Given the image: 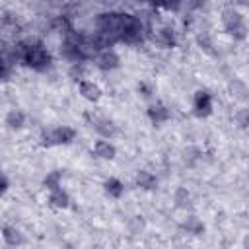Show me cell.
Masks as SVG:
<instances>
[{
  "instance_id": "ba28073f",
  "label": "cell",
  "mask_w": 249,
  "mask_h": 249,
  "mask_svg": "<svg viewBox=\"0 0 249 249\" xmlns=\"http://www.w3.org/2000/svg\"><path fill=\"white\" fill-rule=\"evenodd\" d=\"M93 156L95 158H99V160H115V156H117V148H115V144L113 142H109V138H101V140H95V144H93Z\"/></svg>"
},
{
  "instance_id": "603a6c76",
  "label": "cell",
  "mask_w": 249,
  "mask_h": 249,
  "mask_svg": "<svg viewBox=\"0 0 249 249\" xmlns=\"http://www.w3.org/2000/svg\"><path fill=\"white\" fill-rule=\"evenodd\" d=\"M231 91H233L231 95H235L237 99H247V88L241 82H237V80L231 82Z\"/></svg>"
},
{
  "instance_id": "cb8c5ba5",
  "label": "cell",
  "mask_w": 249,
  "mask_h": 249,
  "mask_svg": "<svg viewBox=\"0 0 249 249\" xmlns=\"http://www.w3.org/2000/svg\"><path fill=\"white\" fill-rule=\"evenodd\" d=\"M70 76H72V80L82 82V80H84V64H82V62H74V66H72V70H70Z\"/></svg>"
},
{
  "instance_id": "5bb4252c",
  "label": "cell",
  "mask_w": 249,
  "mask_h": 249,
  "mask_svg": "<svg viewBox=\"0 0 249 249\" xmlns=\"http://www.w3.org/2000/svg\"><path fill=\"white\" fill-rule=\"evenodd\" d=\"M103 189H105V193H107L109 196H113V198H121L123 193H124V185H123V181L117 179V177H109V179H105Z\"/></svg>"
},
{
  "instance_id": "30bf717a",
  "label": "cell",
  "mask_w": 249,
  "mask_h": 249,
  "mask_svg": "<svg viewBox=\"0 0 249 249\" xmlns=\"http://www.w3.org/2000/svg\"><path fill=\"white\" fill-rule=\"evenodd\" d=\"M148 119L154 123V124H161L165 121L171 119V111L163 105V103H152L148 107Z\"/></svg>"
},
{
  "instance_id": "2e32d148",
  "label": "cell",
  "mask_w": 249,
  "mask_h": 249,
  "mask_svg": "<svg viewBox=\"0 0 249 249\" xmlns=\"http://www.w3.org/2000/svg\"><path fill=\"white\" fill-rule=\"evenodd\" d=\"M173 202H175V206L177 208H191L193 206V196H191V193L185 189V187H179L175 193H173Z\"/></svg>"
},
{
  "instance_id": "9c48e42d",
  "label": "cell",
  "mask_w": 249,
  "mask_h": 249,
  "mask_svg": "<svg viewBox=\"0 0 249 249\" xmlns=\"http://www.w3.org/2000/svg\"><path fill=\"white\" fill-rule=\"evenodd\" d=\"M78 89H80V95H82L84 99L91 101V103H95V101L101 99V88H99L95 82H91V80H82V82H78Z\"/></svg>"
},
{
  "instance_id": "9a60e30c",
  "label": "cell",
  "mask_w": 249,
  "mask_h": 249,
  "mask_svg": "<svg viewBox=\"0 0 249 249\" xmlns=\"http://www.w3.org/2000/svg\"><path fill=\"white\" fill-rule=\"evenodd\" d=\"M4 123L8 124V128H21L25 124V113L21 109H10L6 113Z\"/></svg>"
},
{
  "instance_id": "7402d4cb",
  "label": "cell",
  "mask_w": 249,
  "mask_h": 249,
  "mask_svg": "<svg viewBox=\"0 0 249 249\" xmlns=\"http://www.w3.org/2000/svg\"><path fill=\"white\" fill-rule=\"evenodd\" d=\"M128 231L132 233V235H136V233H142L144 231V228H146V222H144V218L142 216H134V218H130L128 220Z\"/></svg>"
},
{
  "instance_id": "83f0119b",
  "label": "cell",
  "mask_w": 249,
  "mask_h": 249,
  "mask_svg": "<svg viewBox=\"0 0 249 249\" xmlns=\"http://www.w3.org/2000/svg\"><path fill=\"white\" fill-rule=\"evenodd\" d=\"M8 189H10V183H8V177H6V175H2V183H0V191H2V193H6Z\"/></svg>"
},
{
  "instance_id": "484cf974",
  "label": "cell",
  "mask_w": 249,
  "mask_h": 249,
  "mask_svg": "<svg viewBox=\"0 0 249 249\" xmlns=\"http://www.w3.org/2000/svg\"><path fill=\"white\" fill-rule=\"evenodd\" d=\"M138 91L142 93V97H152V93H154L152 88H150L146 82H140V84H138Z\"/></svg>"
},
{
  "instance_id": "f1b7e54d",
  "label": "cell",
  "mask_w": 249,
  "mask_h": 249,
  "mask_svg": "<svg viewBox=\"0 0 249 249\" xmlns=\"http://www.w3.org/2000/svg\"><path fill=\"white\" fill-rule=\"evenodd\" d=\"M243 247H247L249 249V233L245 235V239H243Z\"/></svg>"
},
{
  "instance_id": "d4e9b609",
  "label": "cell",
  "mask_w": 249,
  "mask_h": 249,
  "mask_svg": "<svg viewBox=\"0 0 249 249\" xmlns=\"http://www.w3.org/2000/svg\"><path fill=\"white\" fill-rule=\"evenodd\" d=\"M160 6L165 8V10H169V12H177L179 6H181V0H161Z\"/></svg>"
},
{
  "instance_id": "e0dca14e",
  "label": "cell",
  "mask_w": 249,
  "mask_h": 249,
  "mask_svg": "<svg viewBox=\"0 0 249 249\" xmlns=\"http://www.w3.org/2000/svg\"><path fill=\"white\" fill-rule=\"evenodd\" d=\"M181 228H183L187 233H191V235H200V233H204V224H202V220L196 218V216H189V218L181 224Z\"/></svg>"
},
{
  "instance_id": "d6986e66",
  "label": "cell",
  "mask_w": 249,
  "mask_h": 249,
  "mask_svg": "<svg viewBox=\"0 0 249 249\" xmlns=\"http://www.w3.org/2000/svg\"><path fill=\"white\" fill-rule=\"evenodd\" d=\"M60 181H62V171L54 169V171L47 173V177L43 179V187H45L47 191H53V189L60 187Z\"/></svg>"
},
{
  "instance_id": "277c9868",
  "label": "cell",
  "mask_w": 249,
  "mask_h": 249,
  "mask_svg": "<svg viewBox=\"0 0 249 249\" xmlns=\"http://www.w3.org/2000/svg\"><path fill=\"white\" fill-rule=\"evenodd\" d=\"M142 39V21L132 14H123V43H138Z\"/></svg>"
},
{
  "instance_id": "f546056e",
  "label": "cell",
  "mask_w": 249,
  "mask_h": 249,
  "mask_svg": "<svg viewBox=\"0 0 249 249\" xmlns=\"http://www.w3.org/2000/svg\"><path fill=\"white\" fill-rule=\"evenodd\" d=\"M148 2H152V4H160L161 0H148Z\"/></svg>"
},
{
  "instance_id": "ffe728a7",
  "label": "cell",
  "mask_w": 249,
  "mask_h": 249,
  "mask_svg": "<svg viewBox=\"0 0 249 249\" xmlns=\"http://www.w3.org/2000/svg\"><path fill=\"white\" fill-rule=\"evenodd\" d=\"M233 121L239 128H249V107H241L233 113Z\"/></svg>"
},
{
  "instance_id": "7c38bea8",
  "label": "cell",
  "mask_w": 249,
  "mask_h": 249,
  "mask_svg": "<svg viewBox=\"0 0 249 249\" xmlns=\"http://www.w3.org/2000/svg\"><path fill=\"white\" fill-rule=\"evenodd\" d=\"M47 200H49V206H53V208H66L70 204V196L62 187H56V189L49 191Z\"/></svg>"
},
{
  "instance_id": "52a82bcc",
  "label": "cell",
  "mask_w": 249,
  "mask_h": 249,
  "mask_svg": "<svg viewBox=\"0 0 249 249\" xmlns=\"http://www.w3.org/2000/svg\"><path fill=\"white\" fill-rule=\"evenodd\" d=\"M95 66L103 72H109V70H115V68L121 66V58L113 49H103L95 56Z\"/></svg>"
},
{
  "instance_id": "7a4b0ae2",
  "label": "cell",
  "mask_w": 249,
  "mask_h": 249,
  "mask_svg": "<svg viewBox=\"0 0 249 249\" xmlns=\"http://www.w3.org/2000/svg\"><path fill=\"white\" fill-rule=\"evenodd\" d=\"M222 25H224L226 33L231 35L235 41H243L247 37V33H249L243 16L233 8H226L222 12Z\"/></svg>"
},
{
  "instance_id": "5b68a950",
  "label": "cell",
  "mask_w": 249,
  "mask_h": 249,
  "mask_svg": "<svg viewBox=\"0 0 249 249\" xmlns=\"http://www.w3.org/2000/svg\"><path fill=\"white\" fill-rule=\"evenodd\" d=\"M86 119L89 121V124H91V128L101 136V138H113L117 132H119V128H117V124L111 121V119H107V117H103V115H97V113H88L86 115Z\"/></svg>"
},
{
  "instance_id": "8fae6325",
  "label": "cell",
  "mask_w": 249,
  "mask_h": 249,
  "mask_svg": "<svg viewBox=\"0 0 249 249\" xmlns=\"http://www.w3.org/2000/svg\"><path fill=\"white\" fill-rule=\"evenodd\" d=\"M134 183H136V187H140V189H144V191H154V189L158 187L156 175L150 173V171H146V169H138V171H136Z\"/></svg>"
},
{
  "instance_id": "6da1fadb",
  "label": "cell",
  "mask_w": 249,
  "mask_h": 249,
  "mask_svg": "<svg viewBox=\"0 0 249 249\" xmlns=\"http://www.w3.org/2000/svg\"><path fill=\"white\" fill-rule=\"evenodd\" d=\"M14 60L23 62L33 70H45L51 64V54L41 41H21L14 49Z\"/></svg>"
},
{
  "instance_id": "3957f363",
  "label": "cell",
  "mask_w": 249,
  "mask_h": 249,
  "mask_svg": "<svg viewBox=\"0 0 249 249\" xmlns=\"http://www.w3.org/2000/svg\"><path fill=\"white\" fill-rule=\"evenodd\" d=\"M41 138H43V146H47V148L70 144L76 138V128H72L68 124H60V126H54V128L43 132Z\"/></svg>"
},
{
  "instance_id": "8992f818",
  "label": "cell",
  "mask_w": 249,
  "mask_h": 249,
  "mask_svg": "<svg viewBox=\"0 0 249 249\" xmlns=\"http://www.w3.org/2000/svg\"><path fill=\"white\" fill-rule=\"evenodd\" d=\"M212 109H214V101H212V95L206 91V89H198L193 97V113L198 117V119H204L208 115H212Z\"/></svg>"
},
{
  "instance_id": "4316f807",
  "label": "cell",
  "mask_w": 249,
  "mask_h": 249,
  "mask_svg": "<svg viewBox=\"0 0 249 249\" xmlns=\"http://www.w3.org/2000/svg\"><path fill=\"white\" fill-rule=\"evenodd\" d=\"M198 156H200V152H198L196 148H189V150H185V160H189V161H195Z\"/></svg>"
},
{
  "instance_id": "4fadbf2b",
  "label": "cell",
  "mask_w": 249,
  "mask_h": 249,
  "mask_svg": "<svg viewBox=\"0 0 249 249\" xmlns=\"http://www.w3.org/2000/svg\"><path fill=\"white\" fill-rule=\"evenodd\" d=\"M2 239L8 247H18V245H23L25 243V237L19 233V230L12 228V226H4L2 228Z\"/></svg>"
},
{
  "instance_id": "ac0fdd59",
  "label": "cell",
  "mask_w": 249,
  "mask_h": 249,
  "mask_svg": "<svg viewBox=\"0 0 249 249\" xmlns=\"http://www.w3.org/2000/svg\"><path fill=\"white\" fill-rule=\"evenodd\" d=\"M158 41L163 45V47H175L177 45V37H175V31L171 27H161L158 31Z\"/></svg>"
},
{
  "instance_id": "44dd1931",
  "label": "cell",
  "mask_w": 249,
  "mask_h": 249,
  "mask_svg": "<svg viewBox=\"0 0 249 249\" xmlns=\"http://www.w3.org/2000/svg\"><path fill=\"white\" fill-rule=\"evenodd\" d=\"M196 43H198V47H200L204 53H208V54H216V51H214V43H212V39H210L206 33L196 35Z\"/></svg>"
}]
</instances>
